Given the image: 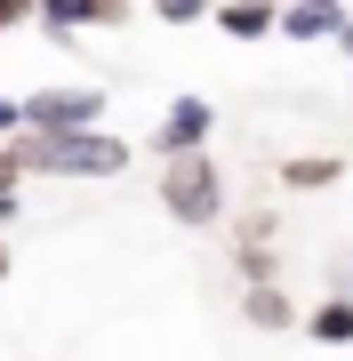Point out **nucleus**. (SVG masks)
<instances>
[{
  "label": "nucleus",
  "mask_w": 353,
  "mask_h": 361,
  "mask_svg": "<svg viewBox=\"0 0 353 361\" xmlns=\"http://www.w3.org/2000/svg\"><path fill=\"white\" fill-rule=\"evenodd\" d=\"M16 161L25 177H65V185H97V177H120L129 169V145L113 129H16Z\"/></svg>",
  "instance_id": "obj_1"
},
{
  "label": "nucleus",
  "mask_w": 353,
  "mask_h": 361,
  "mask_svg": "<svg viewBox=\"0 0 353 361\" xmlns=\"http://www.w3.org/2000/svg\"><path fill=\"white\" fill-rule=\"evenodd\" d=\"M161 209L177 225H217L225 217V169L209 161V145H185V153H161Z\"/></svg>",
  "instance_id": "obj_2"
},
{
  "label": "nucleus",
  "mask_w": 353,
  "mask_h": 361,
  "mask_svg": "<svg viewBox=\"0 0 353 361\" xmlns=\"http://www.w3.org/2000/svg\"><path fill=\"white\" fill-rule=\"evenodd\" d=\"M89 121H105V89H89V80L25 97V129H89Z\"/></svg>",
  "instance_id": "obj_3"
},
{
  "label": "nucleus",
  "mask_w": 353,
  "mask_h": 361,
  "mask_svg": "<svg viewBox=\"0 0 353 361\" xmlns=\"http://www.w3.org/2000/svg\"><path fill=\"white\" fill-rule=\"evenodd\" d=\"M129 16V0H32V25L73 40V32H97V25H120Z\"/></svg>",
  "instance_id": "obj_4"
},
{
  "label": "nucleus",
  "mask_w": 353,
  "mask_h": 361,
  "mask_svg": "<svg viewBox=\"0 0 353 361\" xmlns=\"http://www.w3.org/2000/svg\"><path fill=\"white\" fill-rule=\"evenodd\" d=\"M217 129V104L209 97H177L169 113H161V129H153V153H185V145H209Z\"/></svg>",
  "instance_id": "obj_5"
},
{
  "label": "nucleus",
  "mask_w": 353,
  "mask_h": 361,
  "mask_svg": "<svg viewBox=\"0 0 353 361\" xmlns=\"http://www.w3.org/2000/svg\"><path fill=\"white\" fill-rule=\"evenodd\" d=\"M345 16H353L345 0H281V32L297 40V49H305V40H337Z\"/></svg>",
  "instance_id": "obj_6"
},
{
  "label": "nucleus",
  "mask_w": 353,
  "mask_h": 361,
  "mask_svg": "<svg viewBox=\"0 0 353 361\" xmlns=\"http://www.w3.org/2000/svg\"><path fill=\"white\" fill-rule=\"evenodd\" d=\"M241 322L265 329V337H281V329H297V305H289L281 281H241Z\"/></svg>",
  "instance_id": "obj_7"
},
{
  "label": "nucleus",
  "mask_w": 353,
  "mask_h": 361,
  "mask_svg": "<svg viewBox=\"0 0 353 361\" xmlns=\"http://www.w3.org/2000/svg\"><path fill=\"white\" fill-rule=\"evenodd\" d=\"M209 16H217L233 40H265V32H281V0H217Z\"/></svg>",
  "instance_id": "obj_8"
},
{
  "label": "nucleus",
  "mask_w": 353,
  "mask_h": 361,
  "mask_svg": "<svg viewBox=\"0 0 353 361\" xmlns=\"http://www.w3.org/2000/svg\"><path fill=\"white\" fill-rule=\"evenodd\" d=\"M305 337H314V345H353V289L321 297V305L305 313Z\"/></svg>",
  "instance_id": "obj_9"
},
{
  "label": "nucleus",
  "mask_w": 353,
  "mask_h": 361,
  "mask_svg": "<svg viewBox=\"0 0 353 361\" xmlns=\"http://www.w3.org/2000/svg\"><path fill=\"white\" fill-rule=\"evenodd\" d=\"M337 177H345L337 153H297V161H281V185H289V193H329Z\"/></svg>",
  "instance_id": "obj_10"
},
{
  "label": "nucleus",
  "mask_w": 353,
  "mask_h": 361,
  "mask_svg": "<svg viewBox=\"0 0 353 361\" xmlns=\"http://www.w3.org/2000/svg\"><path fill=\"white\" fill-rule=\"evenodd\" d=\"M233 265H241V281H281V257L265 249V233H249V241L233 249Z\"/></svg>",
  "instance_id": "obj_11"
},
{
  "label": "nucleus",
  "mask_w": 353,
  "mask_h": 361,
  "mask_svg": "<svg viewBox=\"0 0 353 361\" xmlns=\"http://www.w3.org/2000/svg\"><path fill=\"white\" fill-rule=\"evenodd\" d=\"M209 8H217V0H153V16H161V25H201Z\"/></svg>",
  "instance_id": "obj_12"
},
{
  "label": "nucleus",
  "mask_w": 353,
  "mask_h": 361,
  "mask_svg": "<svg viewBox=\"0 0 353 361\" xmlns=\"http://www.w3.org/2000/svg\"><path fill=\"white\" fill-rule=\"evenodd\" d=\"M8 185H25V161H16V137H0V193Z\"/></svg>",
  "instance_id": "obj_13"
},
{
  "label": "nucleus",
  "mask_w": 353,
  "mask_h": 361,
  "mask_svg": "<svg viewBox=\"0 0 353 361\" xmlns=\"http://www.w3.org/2000/svg\"><path fill=\"white\" fill-rule=\"evenodd\" d=\"M25 129V97H0V137H16Z\"/></svg>",
  "instance_id": "obj_14"
},
{
  "label": "nucleus",
  "mask_w": 353,
  "mask_h": 361,
  "mask_svg": "<svg viewBox=\"0 0 353 361\" xmlns=\"http://www.w3.org/2000/svg\"><path fill=\"white\" fill-rule=\"evenodd\" d=\"M16 25H32V0H0V32H16Z\"/></svg>",
  "instance_id": "obj_15"
},
{
  "label": "nucleus",
  "mask_w": 353,
  "mask_h": 361,
  "mask_svg": "<svg viewBox=\"0 0 353 361\" xmlns=\"http://www.w3.org/2000/svg\"><path fill=\"white\" fill-rule=\"evenodd\" d=\"M337 49H345V56H353V16H345V32H337Z\"/></svg>",
  "instance_id": "obj_16"
},
{
  "label": "nucleus",
  "mask_w": 353,
  "mask_h": 361,
  "mask_svg": "<svg viewBox=\"0 0 353 361\" xmlns=\"http://www.w3.org/2000/svg\"><path fill=\"white\" fill-rule=\"evenodd\" d=\"M0 281H8V249H0Z\"/></svg>",
  "instance_id": "obj_17"
}]
</instances>
